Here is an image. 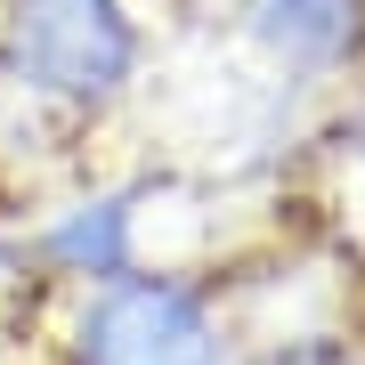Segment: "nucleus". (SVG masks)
I'll use <instances>...</instances> for the list:
<instances>
[{
	"instance_id": "f257e3e1",
	"label": "nucleus",
	"mask_w": 365,
	"mask_h": 365,
	"mask_svg": "<svg viewBox=\"0 0 365 365\" xmlns=\"http://www.w3.org/2000/svg\"><path fill=\"white\" fill-rule=\"evenodd\" d=\"M130 0H0V81L66 114H98L138 81Z\"/></svg>"
},
{
	"instance_id": "f03ea898",
	"label": "nucleus",
	"mask_w": 365,
	"mask_h": 365,
	"mask_svg": "<svg viewBox=\"0 0 365 365\" xmlns=\"http://www.w3.org/2000/svg\"><path fill=\"white\" fill-rule=\"evenodd\" d=\"M66 365H227V333L220 309L187 276L130 268L81 300L66 333Z\"/></svg>"
},
{
	"instance_id": "7ed1b4c3",
	"label": "nucleus",
	"mask_w": 365,
	"mask_h": 365,
	"mask_svg": "<svg viewBox=\"0 0 365 365\" xmlns=\"http://www.w3.org/2000/svg\"><path fill=\"white\" fill-rule=\"evenodd\" d=\"M244 25L284 73H357L365 66V0H227Z\"/></svg>"
},
{
	"instance_id": "20e7f679",
	"label": "nucleus",
	"mask_w": 365,
	"mask_h": 365,
	"mask_svg": "<svg viewBox=\"0 0 365 365\" xmlns=\"http://www.w3.org/2000/svg\"><path fill=\"white\" fill-rule=\"evenodd\" d=\"M33 252H41L57 276H81V284L130 276V268H138V187H122V195H90V203L57 211V220L41 227Z\"/></svg>"
},
{
	"instance_id": "39448f33",
	"label": "nucleus",
	"mask_w": 365,
	"mask_h": 365,
	"mask_svg": "<svg viewBox=\"0 0 365 365\" xmlns=\"http://www.w3.org/2000/svg\"><path fill=\"white\" fill-rule=\"evenodd\" d=\"M260 365H365L349 341H333V333H317V341H284V349H268Z\"/></svg>"
},
{
	"instance_id": "423d86ee",
	"label": "nucleus",
	"mask_w": 365,
	"mask_h": 365,
	"mask_svg": "<svg viewBox=\"0 0 365 365\" xmlns=\"http://www.w3.org/2000/svg\"><path fill=\"white\" fill-rule=\"evenodd\" d=\"M341 163L357 170V187H365V90H357V106L341 114Z\"/></svg>"
}]
</instances>
